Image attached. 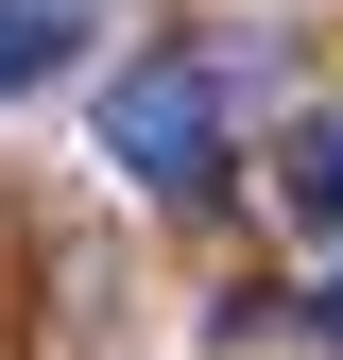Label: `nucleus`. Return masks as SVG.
<instances>
[{
	"mask_svg": "<svg viewBox=\"0 0 343 360\" xmlns=\"http://www.w3.org/2000/svg\"><path fill=\"white\" fill-rule=\"evenodd\" d=\"M103 155L138 172V189H206V172H224V69H206V52L120 69L103 86Z\"/></svg>",
	"mask_w": 343,
	"mask_h": 360,
	"instance_id": "obj_1",
	"label": "nucleus"
},
{
	"mask_svg": "<svg viewBox=\"0 0 343 360\" xmlns=\"http://www.w3.org/2000/svg\"><path fill=\"white\" fill-rule=\"evenodd\" d=\"M275 206L309 223V240H343V120H292L275 138Z\"/></svg>",
	"mask_w": 343,
	"mask_h": 360,
	"instance_id": "obj_2",
	"label": "nucleus"
},
{
	"mask_svg": "<svg viewBox=\"0 0 343 360\" xmlns=\"http://www.w3.org/2000/svg\"><path fill=\"white\" fill-rule=\"evenodd\" d=\"M52 52H69V0H0V103H18Z\"/></svg>",
	"mask_w": 343,
	"mask_h": 360,
	"instance_id": "obj_3",
	"label": "nucleus"
},
{
	"mask_svg": "<svg viewBox=\"0 0 343 360\" xmlns=\"http://www.w3.org/2000/svg\"><path fill=\"white\" fill-rule=\"evenodd\" d=\"M309 343H326V360H343V275H326V292H309Z\"/></svg>",
	"mask_w": 343,
	"mask_h": 360,
	"instance_id": "obj_4",
	"label": "nucleus"
}]
</instances>
